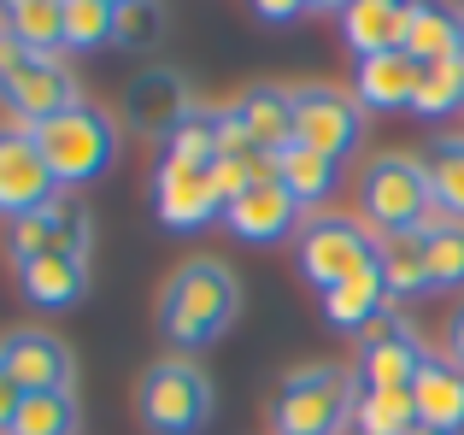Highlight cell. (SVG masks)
Masks as SVG:
<instances>
[{
	"mask_svg": "<svg viewBox=\"0 0 464 435\" xmlns=\"http://www.w3.org/2000/svg\"><path fill=\"white\" fill-rule=\"evenodd\" d=\"M295 141L312 153H324V160H353L364 141V112L353 94L341 89H324V82H306V89H295Z\"/></svg>",
	"mask_w": 464,
	"mask_h": 435,
	"instance_id": "cell-8",
	"label": "cell"
},
{
	"mask_svg": "<svg viewBox=\"0 0 464 435\" xmlns=\"http://www.w3.org/2000/svg\"><path fill=\"white\" fill-rule=\"evenodd\" d=\"M236 118H241V130H247L253 153H265V160H276L283 148H295V94L271 89V82H253V89L236 101Z\"/></svg>",
	"mask_w": 464,
	"mask_h": 435,
	"instance_id": "cell-19",
	"label": "cell"
},
{
	"mask_svg": "<svg viewBox=\"0 0 464 435\" xmlns=\"http://www.w3.org/2000/svg\"><path fill=\"white\" fill-rule=\"evenodd\" d=\"M153 212H159V224L177 229V236H194V229H206L212 218H224V195L212 188V165L194 171V165L159 160V171H153Z\"/></svg>",
	"mask_w": 464,
	"mask_h": 435,
	"instance_id": "cell-10",
	"label": "cell"
},
{
	"mask_svg": "<svg viewBox=\"0 0 464 435\" xmlns=\"http://www.w3.org/2000/svg\"><path fill=\"white\" fill-rule=\"evenodd\" d=\"M77 101H82L77 77H71L59 59L30 53L18 35H0V106H6L24 130H35V124H47V118L71 112Z\"/></svg>",
	"mask_w": 464,
	"mask_h": 435,
	"instance_id": "cell-4",
	"label": "cell"
},
{
	"mask_svg": "<svg viewBox=\"0 0 464 435\" xmlns=\"http://www.w3.org/2000/svg\"><path fill=\"white\" fill-rule=\"evenodd\" d=\"M423 265H430V288H464V224L453 212L430 207L423 218Z\"/></svg>",
	"mask_w": 464,
	"mask_h": 435,
	"instance_id": "cell-24",
	"label": "cell"
},
{
	"mask_svg": "<svg viewBox=\"0 0 464 435\" xmlns=\"http://www.w3.org/2000/svg\"><path fill=\"white\" fill-rule=\"evenodd\" d=\"M376 276H382L388 300H411L430 288V265H423V236H376Z\"/></svg>",
	"mask_w": 464,
	"mask_h": 435,
	"instance_id": "cell-25",
	"label": "cell"
},
{
	"mask_svg": "<svg viewBox=\"0 0 464 435\" xmlns=\"http://www.w3.org/2000/svg\"><path fill=\"white\" fill-rule=\"evenodd\" d=\"M241 288L229 276V265L218 259H188L182 271H170L165 295H159V335L177 353H200L236 324Z\"/></svg>",
	"mask_w": 464,
	"mask_h": 435,
	"instance_id": "cell-1",
	"label": "cell"
},
{
	"mask_svg": "<svg viewBox=\"0 0 464 435\" xmlns=\"http://www.w3.org/2000/svg\"><path fill=\"white\" fill-rule=\"evenodd\" d=\"M159 160H170V165H194V171H206V165L218 160V112H200V106H194V112L182 118V124L170 130L165 141H159Z\"/></svg>",
	"mask_w": 464,
	"mask_h": 435,
	"instance_id": "cell-29",
	"label": "cell"
},
{
	"mask_svg": "<svg viewBox=\"0 0 464 435\" xmlns=\"http://www.w3.org/2000/svg\"><path fill=\"white\" fill-rule=\"evenodd\" d=\"M317 306H324V324H329V330H364V324H371L382 306H394V300H388L382 276H376V265H371V271H359V276H347V283L324 288V295H317Z\"/></svg>",
	"mask_w": 464,
	"mask_h": 435,
	"instance_id": "cell-22",
	"label": "cell"
},
{
	"mask_svg": "<svg viewBox=\"0 0 464 435\" xmlns=\"http://www.w3.org/2000/svg\"><path fill=\"white\" fill-rule=\"evenodd\" d=\"M18 6H30V0H0V12H18Z\"/></svg>",
	"mask_w": 464,
	"mask_h": 435,
	"instance_id": "cell-40",
	"label": "cell"
},
{
	"mask_svg": "<svg viewBox=\"0 0 464 435\" xmlns=\"http://www.w3.org/2000/svg\"><path fill=\"white\" fill-rule=\"evenodd\" d=\"M447 359L464 371V306H453V318H447Z\"/></svg>",
	"mask_w": 464,
	"mask_h": 435,
	"instance_id": "cell-38",
	"label": "cell"
},
{
	"mask_svg": "<svg viewBox=\"0 0 464 435\" xmlns=\"http://www.w3.org/2000/svg\"><path fill=\"white\" fill-rule=\"evenodd\" d=\"M218 160H253V141H247V130H241L236 106L218 112Z\"/></svg>",
	"mask_w": 464,
	"mask_h": 435,
	"instance_id": "cell-35",
	"label": "cell"
},
{
	"mask_svg": "<svg viewBox=\"0 0 464 435\" xmlns=\"http://www.w3.org/2000/svg\"><path fill=\"white\" fill-rule=\"evenodd\" d=\"M411 406H418V424L464 435V371L447 353H430L411 382Z\"/></svg>",
	"mask_w": 464,
	"mask_h": 435,
	"instance_id": "cell-17",
	"label": "cell"
},
{
	"mask_svg": "<svg viewBox=\"0 0 464 435\" xmlns=\"http://www.w3.org/2000/svg\"><path fill=\"white\" fill-rule=\"evenodd\" d=\"M0 35H6V24H0Z\"/></svg>",
	"mask_w": 464,
	"mask_h": 435,
	"instance_id": "cell-43",
	"label": "cell"
},
{
	"mask_svg": "<svg viewBox=\"0 0 464 435\" xmlns=\"http://www.w3.org/2000/svg\"><path fill=\"white\" fill-rule=\"evenodd\" d=\"M165 42V6L159 0H130V6H118V35L112 47H124V53H148V47Z\"/></svg>",
	"mask_w": 464,
	"mask_h": 435,
	"instance_id": "cell-33",
	"label": "cell"
},
{
	"mask_svg": "<svg viewBox=\"0 0 464 435\" xmlns=\"http://www.w3.org/2000/svg\"><path fill=\"white\" fill-rule=\"evenodd\" d=\"M430 359V347L418 335H400V342L382 347H359V389H411Z\"/></svg>",
	"mask_w": 464,
	"mask_h": 435,
	"instance_id": "cell-23",
	"label": "cell"
},
{
	"mask_svg": "<svg viewBox=\"0 0 464 435\" xmlns=\"http://www.w3.org/2000/svg\"><path fill=\"white\" fill-rule=\"evenodd\" d=\"M53 195H65V188H59L53 171H47L42 148H35V130L0 124V212L6 218H30V212H42Z\"/></svg>",
	"mask_w": 464,
	"mask_h": 435,
	"instance_id": "cell-9",
	"label": "cell"
},
{
	"mask_svg": "<svg viewBox=\"0 0 464 435\" xmlns=\"http://www.w3.org/2000/svg\"><path fill=\"white\" fill-rule=\"evenodd\" d=\"M406 53L418 59V65L464 59V6H453V0H411Z\"/></svg>",
	"mask_w": 464,
	"mask_h": 435,
	"instance_id": "cell-18",
	"label": "cell"
},
{
	"mask_svg": "<svg viewBox=\"0 0 464 435\" xmlns=\"http://www.w3.org/2000/svg\"><path fill=\"white\" fill-rule=\"evenodd\" d=\"M18 288L30 306L42 312H71L89 295V259L82 253H42V259L18 265Z\"/></svg>",
	"mask_w": 464,
	"mask_h": 435,
	"instance_id": "cell-16",
	"label": "cell"
},
{
	"mask_svg": "<svg viewBox=\"0 0 464 435\" xmlns=\"http://www.w3.org/2000/svg\"><path fill=\"white\" fill-rule=\"evenodd\" d=\"M188 112H194V94L177 71H136V77L124 82V118H130L136 136L165 141Z\"/></svg>",
	"mask_w": 464,
	"mask_h": 435,
	"instance_id": "cell-13",
	"label": "cell"
},
{
	"mask_svg": "<svg viewBox=\"0 0 464 435\" xmlns=\"http://www.w3.org/2000/svg\"><path fill=\"white\" fill-rule=\"evenodd\" d=\"M94 247V224L89 212H82V200L71 195H53L42 212L30 218H12V259H42V253H82L89 259Z\"/></svg>",
	"mask_w": 464,
	"mask_h": 435,
	"instance_id": "cell-12",
	"label": "cell"
},
{
	"mask_svg": "<svg viewBox=\"0 0 464 435\" xmlns=\"http://www.w3.org/2000/svg\"><path fill=\"white\" fill-rule=\"evenodd\" d=\"M430 207H435V195H430V177H423V160H411V153H382V160L364 165L359 212H364V229H371V236H418Z\"/></svg>",
	"mask_w": 464,
	"mask_h": 435,
	"instance_id": "cell-3",
	"label": "cell"
},
{
	"mask_svg": "<svg viewBox=\"0 0 464 435\" xmlns=\"http://www.w3.org/2000/svg\"><path fill=\"white\" fill-rule=\"evenodd\" d=\"M0 371H6L24 394H53V389H71V382H77L71 347L47 330H6L0 335Z\"/></svg>",
	"mask_w": 464,
	"mask_h": 435,
	"instance_id": "cell-11",
	"label": "cell"
},
{
	"mask_svg": "<svg viewBox=\"0 0 464 435\" xmlns=\"http://www.w3.org/2000/svg\"><path fill=\"white\" fill-rule=\"evenodd\" d=\"M118 35V6L112 0H65V47L77 53H101Z\"/></svg>",
	"mask_w": 464,
	"mask_h": 435,
	"instance_id": "cell-31",
	"label": "cell"
},
{
	"mask_svg": "<svg viewBox=\"0 0 464 435\" xmlns=\"http://www.w3.org/2000/svg\"><path fill=\"white\" fill-rule=\"evenodd\" d=\"M418 77H423V65L406 53V47L371 53V59H359V71H353V101H359V112H411Z\"/></svg>",
	"mask_w": 464,
	"mask_h": 435,
	"instance_id": "cell-15",
	"label": "cell"
},
{
	"mask_svg": "<svg viewBox=\"0 0 464 435\" xmlns=\"http://www.w3.org/2000/svg\"><path fill=\"white\" fill-rule=\"evenodd\" d=\"M35 148H42V160H47V171H53L59 188H89V183H101L118 160V124L101 106L77 101L71 112L35 124Z\"/></svg>",
	"mask_w": 464,
	"mask_h": 435,
	"instance_id": "cell-2",
	"label": "cell"
},
{
	"mask_svg": "<svg viewBox=\"0 0 464 435\" xmlns=\"http://www.w3.org/2000/svg\"><path fill=\"white\" fill-rule=\"evenodd\" d=\"M423 177H430V195L441 212H453L464 224V136H441L423 153Z\"/></svg>",
	"mask_w": 464,
	"mask_h": 435,
	"instance_id": "cell-27",
	"label": "cell"
},
{
	"mask_svg": "<svg viewBox=\"0 0 464 435\" xmlns=\"http://www.w3.org/2000/svg\"><path fill=\"white\" fill-rule=\"evenodd\" d=\"M247 6H253L259 24H276V30H283V24H295L300 12H312V0H247Z\"/></svg>",
	"mask_w": 464,
	"mask_h": 435,
	"instance_id": "cell-36",
	"label": "cell"
},
{
	"mask_svg": "<svg viewBox=\"0 0 464 435\" xmlns=\"http://www.w3.org/2000/svg\"><path fill=\"white\" fill-rule=\"evenodd\" d=\"M276 183H283V188H288V200L306 212V207H324V200L341 188V165L295 141V148L276 153Z\"/></svg>",
	"mask_w": 464,
	"mask_h": 435,
	"instance_id": "cell-21",
	"label": "cell"
},
{
	"mask_svg": "<svg viewBox=\"0 0 464 435\" xmlns=\"http://www.w3.org/2000/svg\"><path fill=\"white\" fill-rule=\"evenodd\" d=\"M224 224H229V236H236V241L265 247V241H283L288 229L300 224V207L288 200V188L276 183V177H259V183H247L224 207Z\"/></svg>",
	"mask_w": 464,
	"mask_h": 435,
	"instance_id": "cell-14",
	"label": "cell"
},
{
	"mask_svg": "<svg viewBox=\"0 0 464 435\" xmlns=\"http://www.w3.org/2000/svg\"><path fill=\"white\" fill-rule=\"evenodd\" d=\"M400 335H418V330L406 324V312H400V306H382V312H376V318L359 330V347H382V342H400Z\"/></svg>",
	"mask_w": 464,
	"mask_h": 435,
	"instance_id": "cell-34",
	"label": "cell"
},
{
	"mask_svg": "<svg viewBox=\"0 0 464 435\" xmlns=\"http://www.w3.org/2000/svg\"><path fill=\"white\" fill-rule=\"evenodd\" d=\"M112 6H130V0H112Z\"/></svg>",
	"mask_w": 464,
	"mask_h": 435,
	"instance_id": "cell-42",
	"label": "cell"
},
{
	"mask_svg": "<svg viewBox=\"0 0 464 435\" xmlns=\"http://www.w3.org/2000/svg\"><path fill=\"white\" fill-rule=\"evenodd\" d=\"M77 424H82L77 418V394L53 389V394H24L12 435H77Z\"/></svg>",
	"mask_w": 464,
	"mask_h": 435,
	"instance_id": "cell-30",
	"label": "cell"
},
{
	"mask_svg": "<svg viewBox=\"0 0 464 435\" xmlns=\"http://www.w3.org/2000/svg\"><path fill=\"white\" fill-rule=\"evenodd\" d=\"M347 6H353V0H312V12H335V18H341Z\"/></svg>",
	"mask_w": 464,
	"mask_h": 435,
	"instance_id": "cell-39",
	"label": "cell"
},
{
	"mask_svg": "<svg viewBox=\"0 0 464 435\" xmlns=\"http://www.w3.org/2000/svg\"><path fill=\"white\" fill-rule=\"evenodd\" d=\"M353 430L359 435H406V430H418L411 389H359V401H353Z\"/></svg>",
	"mask_w": 464,
	"mask_h": 435,
	"instance_id": "cell-26",
	"label": "cell"
},
{
	"mask_svg": "<svg viewBox=\"0 0 464 435\" xmlns=\"http://www.w3.org/2000/svg\"><path fill=\"white\" fill-rule=\"evenodd\" d=\"M6 35H18L30 53L53 59L65 47V0H30V6L6 12Z\"/></svg>",
	"mask_w": 464,
	"mask_h": 435,
	"instance_id": "cell-28",
	"label": "cell"
},
{
	"mask_svg": "<svg viewBox=\"0 0 464 435\" xmlns=\"http://www.w3.org/2000/svg\"><path fill=\"white\" fill-rule=\"evenodd\" d=\"M295 259H300V276L324 295V288H335V283H347V276L371 271V265H376V236L364 229V218L317 212V218L300 224Z\"/></svg>",
	"mask_w": 464,
	"mask_h": 435,
	"instance_id": "cell-7",
	"label": "cell"
},
{
	"mask_svg": "<svg viewBox=\"0 0 464 435\" xmlns=\"http://www.w3.org/2000/svg\"><path fill=\"white\" fill-rule=\"evenodd\" d=\"M359 382L341 377L335 365H306L276 389L271 401V430L276 435H341V424L353 418Z\"/></svg>",
	"mask_w": 464,
	"mask_h": 435,
	"instance_id": "cell-6",
	"label": "cell"
},
{
	"mask_svg": "<svg viewBox=\"0 0 464 435\" xmlns=\"http://www.w3.org/2000/svg\"><path fill=\"white\" fill-rule=\"evenodd\" d=\"M406 435H447V430H430V424H418V430H406Z\"/></svg>",
	"mask_w": 464,
	"mask_h": 435,
	"instance_id": "cell-41",
	"label": "cell"
},
{
	"mask_svg": "<svg viewBox=\"0 0 464 435\" xmlns=\"http://www.w3.org/2000/svg\"><path fill=\"white\" fill-rule=\"evenodd\" d=\"M136 412L153 435H200L212 424V377L194 359H159L136 389Z\"/></svg>",
	"mask_w": 464,
	"mask_h": 435,
	"instance_id": "cell-5",
	"label": "cell"
},
{
	"mask_svg": "<svg viewBox=\"0 0 464 435\" xmlns=\"http://www.w3.org/2000/svg\"><path fill=\"white\" fill-rule=\"evenodd\" d=\"M459 106H464V59H441V65H423L411 112H418V118H453Z\"/></svg>",
	"mask_w": 464,
	"mask_h": 435,
	"instance_id": "cell-32",
	"label": "cell"
},
{
	"mask_svg": "<svg viewBox=\"0 0 464 435\" xmlns=\"http://www.w3.org/2000/svg\"><path fill=\"white\" fill-rule=\"evenodd\" d=\"M406 18H411V0H353L341 12V35L359 59L394 53V47H406Z\"/></svg>",
	"mask_w": 464,
	"mask_h": 435,
	"instance_id": "cell-20",
	"label": "cell"
},
{
	"mask_svg": "<svg viewBox=\"0 0 464 435\" xmlns=\"http://www.w3.org/2000/svg\"><path fill=\"white\" fill-rule=\"evenodd\" d=\"M18 406H24V389L0 371V435H12V424H18Z\"/></svg>",
	"mask_w": 464,
	"mask_h": 435,
	"instance_id": "cell-37",
	"label": "cell"
}]
</instances>
